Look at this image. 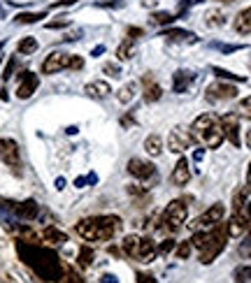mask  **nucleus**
<instances>
[{
    "label": "nucleus",
    "instance_id": "f257e3e1",
    "mask_svg": "<svg viewBox=\"0 0 251 283\" xmlns=\"http://www.w3.org/2000/svg\"><path fill=\"white\" fill-rule=\"evenodd\" d=\"M16 253H19L21 260H23L42 281L56 283L65 277V267L61 265V258L56 256V251L42 249V246H35V244H30V242L19 239V242H16Z\"/></svg>",
    "mask_w": 251,
    "mask_h": 283
},
{
    "label": "nucleus",
    "instance_id": "f03ea898",
    "mask_svg": "<svg viewBox=\"0 0 251 283\" xmlns=\"http://www.w3.org/2000/svg\"><path fill=\"white\" fill-rule=\"evenodd\" d=\"M119 225L121 221L116 216H93V218H82L75 225V232L86 242H109Z\"/></svg>",
    "mask_w": 251,
    "mask_h": 283
},
{
    "label": "nucleus",
    "instance_id": "7ed1b4c3",
    "mask_svg": "<svg viewBox=\"0 0 251 283\" xmlns=\"http://www.w3.org/2000/svg\"><path fill=\"white\" fill-rule=\"evenodd\" d=\"M191 135L196 137V142H200L207 148H219L221 142L226 140L224 130H221V121L212 114L198 116L196 121H193V126H191Z\"/></svg>",
    "mask_w": 251,
    "mask_h": 283
},
{
    "label": "nucleus",
    "instance_id": "20e7f679",
    "mask_svg": "<svg viewBox=\"0 0 251 283\" xmlns=\"http://www.w3.org/2000/svg\"><path fill=\"white\" fill-rule=\"evenodd\" d=\"M226 242H228L226 223H219V225H214V230L210 232V237H207L205 246L200 249V263H203V265L214 263V260H217V258L221 256V253H224Z\"/></svg>",
    "mask_w": 251,
    "mask_h": 283
},
{
    "label": "nucleus",
    "instance_id": "39448f33",
    "mask_svg": "<svg viewBox=\"0 0 251 283\" xmlns=\"http://www.w3.org/2000/svg\"><path fill=\"white\" fill-rule=\"evenodd\" d=\"M186 216H189V204L186 200H172V202L165 207L163 218H161V225L158 228H165L168 232H177L186 223Z\"/></svg>",
    "mask_w": 251,
    "mask_h": 283
},
{
    "label": "nucleus",
    "instance_id": "423d86ee",
    "mask_svg": "<svg viewBox=\"0 0 251 283\" xmlns=\"http://www.w3.org/2000/svg\"><path fill=\"white\" fill-rule=\"evenodd\" d=\"M0 207L9 214H14L21 221H35L40 214V204L35 200H23V202H12V200H2L0 197Z\"/></svg>",
    "mask_w": 251,
    "mask_h": 283
},
{
    "label": "nucleus",
    "instance_id": "0eeeda50",
    "mask_svg": "<svg viewBox=\"0 0 251 283\" xmlns=\"http://www.w3.org/2000/svg\"><path fill=\"white\" fill-rule=\"evenodd\" d=\"M224 214H226V207L224 204H212L210 209L205 211V214H200L193 223H189L193 230H203V228H214V225H219V223L224 221Z\"/></svg>",
    "mask_w": 251,
    "mask_h": 283
},
{
    "label": "nucleus",
    "instance_id": "6e6552de",
    "mask_svg": "<svg viewBox=\"0 0 251 283\" xmlns=\"http://www.w3.org/2000/svg\"><path fill=\"white\" fill-rule=\"evenodd\" d=\"M0 160L5 162L7 167H14L19 172L21 167V151H19V144L9 137H2L0 140Z\"/></svg>",
    "mask_w": 251,
    "mask_h": 283
},
{
    "label": "nucleus",
    "instance_id": "1a4fd4ad",
    "mask_svg": "<svg viewBox=\"0 0 251 283\" xmlns=\"http://www.w3.org/2000/svg\"><path fill=\"white\" fill-rule=\"evenodd\" d=\"M128 172L135 176V179H140L142 183L156 179V167H154V162L142 160V158H130L128 160Z\"/></svg>",
    "mask_w": 251,
    "mask_h": 283
},
{
    "label": "nucleus",
    "instance_id": "9d476101",
    "mask_svg": "<svg viewBox=\"0 0 251 283\" xmlns=\"http://www.w3.org/2000/svg\"><path fill=\"white\" fill-rule=\"evenodd\" d=\"M193 142H196V137L191 135L189 130L175 128L168 137V148L170 151H175V153H182V151H186V148L193 146Z\"/></svg>",
    "mask_w": 251,
    "mask_h": 283
},
{
    "label": "nucleus",
    "instance_id": "9b49d317",
    "mask_svg": "<svg viewBox=\"0 0 251 283\" xmlns=\"http://www.w3.org/2000/svg\"><path fill=\"white\" fill-rule=\"evenodd\" d=\"M238 98V88L233 84H226V81H217L207 88V100L210 102H221V100H233Z\"/></svg>",
    "mask_w": 251,
    "mask_h": 283
},
{
    "label": "nucleus",
    "instance_id": "f8f14e48",
    "mask_svg": "<svg viewBox=\"0 0 251 283\" xmlns=\"http://www.w3.org/2000/svg\"><path fill=\"white\" fill-rule=\"evenodd\" d=\"M40 86V79H37V74L33 72H19V88H16V98L19 100H28L30 95L37 91Z\"/></svg>",
    "mask_w": 251,
    "mask_h": 283
},
{
    "label": "nucleus",
    "instance_id": "ddd939ff",
    "mask_svg": "<svg viewBox=\"0 0 251 283\" xmlns=\"http://www.w3.org/2000/svg\"><path fill=\"white\" fill-rule=\"evenodd\" d=\"M221 130H224V137L228 142H231L235 148H240V144H242V140H240V121L235 114H226L224 119H221Z\"/></svg>",
    "mask_w": 251,
    "mask_h": 283
},
{
    "label": "nucleus",
    "instance_id": "4468645a",
    "mask_svg": "<svg viewBox=\"0 0 251 283\" xmlns=\"http://www.w3.org/2000/svg\"><path fill=\"white\" fill-rule=\"evenodd\" d=\"M68 61H70V54H63V51H51V54L44 58V63H42V74L61 72V70L68 68Z\"/></svg>",
    "mask_w": 251,
    "mask_h": 283
},
{
    "label": "nucleus",
    "instance_id": "2eb2a0df",
    "mask_svg": "<svg viewBox=\"0 0 251 283\" xmlns=\"http://www.w3.org/2000/svg\"><path fill=\"white\" fill-rule=\"evenodd\" d=\"M198 79L196 72H191V70H177L172 74V91L175 93H186L191 86H193V81Z\"/></svg>",
    "mask_w": 251,
    "mask_h": 283
},
{
    "label": "nucleus",
    "instance_id": "dca6fc26",
    "mask_svg": "<svg viewBox=\"0 0 251 283\" xmlns=\"http://www.w3.org/2000/svg\"><path fill=\"white\" fill-rule=\"evenodd\" d=\"M161 95H163V88H161V84H156V79L151 77V74H147L142 81V100L144 102H158L161 100Z\"/></svg>",
    "mask_w": 251,
    "mask_h": 283
},
{
    "label": "nucleus",
    "instance_id": "f3484780",
    "mask_svg": "<svg viewBox=\"0 0 251 283\" xmlns=\"http://www.w3.org/2000/svg\"><path fill=\"white\" fill-rule=\"evenodd\" d=\"M191 179V172H189V160L186 158H179L172 169V176H170V181L175 183V186H186Z\"/></svg>",
    "mask_w": 251,
    "mask_h": 283
},
{
    "label": "nucleus",
    "instance_id": "a211bd4d",
    "mask_svg": "<svg viewBox=\"0 0 251 283\" xmlns=\"http://www.w3.org/2000/svg\"><path fill=\"white\" fill-rule=\"evenodd\" d=\"M158 253V246L151 237H142L140 242V256H137V263H151Z\"/></svg>",
    "mask_w": 251,
    "mask_h": 283
},
{
    "label": "nucleus",
    "instance_id": "6ab92c4d",
    "mask_svg": "<svg viewBox=\"0 0 251 283\" xmlns=\"http://www.w3.org/2000/svg\"><path fill=\"white\" fill-rule=\"evenodd\" d=\"M140 242H142V237H137V235H128V237H123V242H121V251H123V253H126L128 258L137 260V256H140Z\"/></svg>",
    "mask_w": 251,
    "mask_h": 283
},
{
    "label": "nucleus",
    "instance_id": "aec40b11",
    "mask_svg": "<svg viewBox=\"0 0 251 283\" xmlns=\"http://www.w3.org/2000/svg\"><path fill=\"white\" fill-rule=\"evenodd\" d=\"M163 37H168V40L172 42H186V44H193V42L198 40L193 33H189V30H182V28H172V30H163Z\"/></svg>",
    "mask_w": 251,
    "mask_h": 283
},
{
    "label": "nucleus",
    "instance_id": "412c9836",
    "mask_svg": "<svg viewBox=\"0 0 251 283\" xmlns=\"http://www.w3.org/2000/svg\"><path fill=\"white\" fill-rule=\"evenodd\" d=\"M235 30L240 35H249L251 33V7L242 9V12L235 16Z\"/></svg>",
    "mask_w": 251,
    "mask_h": 283
},
{
    "label": "nucleus",
    "instance_id": "4be33fe9",
    "mask_svg": "<svg viewBox=\"0 0 251 283\" xmlns=\"http://www.w3.org/2000/svg\"><path fill=\"white\" fill-rule=\"evenodd\" d=\"M109 93H112V88H109L107 81H91V84H86V95H91V98H105Z\"/></svg>",
    "mask_w": 251,
    "mask_h": 283
},
{
    "label": "nucleus",
    "instance_id": "5701e85b",
    "mask_svg": "<svg viewBox=\"0 0 251 283\" xmlns=\"http://www.w3.org/2000/svg\"><path fill=\"white\" fill-rule=\"evenodd\" d=\"M133 56H135V40H133V37H126V40L119 44V49H116V58H119V61H128Z\"/></svg>",
    "mask_w": 251,
    "mask_h": 283
},
{
    "label": "nucleus",
    "instance_id": "b1692460",
    "mask_svg": "<svg viewBox=\"0 0 251 283\" xmlns=\"http://www.w3.org/2000/svg\"><path fill=\"white\" fill-rule=\"evenodd\" d=\"M144 148H147L149 155H161V151H163V140H161V135L147 137V140H144Z\"/></svg>",
    "mask_w": 251,
    "mask_h": 283
},
{
    "label": "nucleus",
    "instance_id": "393cba45",
    "mask_svg": "<svg viewBox=\"0 0 251 283\" xmlns=\"http://www.w3.org/2000/svg\"><path fill=\"white\" fill-rule=\"evenodd\" d=\"M42 235H44V239H47V242H51V244H65V242H68V235H65V232H61L58 228H54V225L44 228V232H42Z\"/></svg>",
    "mask_w": 251,
    "mask_h": 283
},
{
    "label": "nucleus",
    "instance_id": "a878e982",
    "mask_svg": "<svg viewBox=\"0 0 251 283\" xmlns=\"http://www.w3.org/2000/svg\"><path fill=\"white\" fill-rule=\"evenodd\" d=\"M233 216H238L240 221L245 223V228H251V200H249V197H247L245 202L235 209V214H233Z\"/></svg>",
    "mask_w": 251,
    "mask_h": 283
},
{
    "label": "nucleus",
    "instance_id": "bb28decb",
    "mask_svg": "<svg viewBox=\"0 0 251 283\" xmlns=\"http://www.w3.org/2000/svg\"><path fill=\"white\" fill-rule=\"evenodd\" d=\"M135 88H137L135 81H130V84H126V86L119 88V95H116V98H119V102H121V105H128V102L135 98Z\"/></svg>",
    "mask_w": 251,
    "mask_h": 283
},
{
    "label": "nucleus",
    "instance_id": "cd10ccee",
    "mask_svg": "<svg viewBox=\"0 0 251 283\" xmlns=\"http://www.w3.org/2000/svg\"><path fill=\"white\" fill-rule=\"evenodd\" d=\"M245 230H247V228H245V223L240 221L238 216H233L231 221L226 223V232H228V239H231V237H240L242 232H245Z\"/></svg>",
    "mask_w": 251,
    "mask_h": 283
},
{
    "label": "nucleus",
    "instance_id": "c85d7f7f",
    "mask_svg": "<svg viewBox=\"0 0 251 283\" xmlns=\"http://www.w3.org/2000/svg\"><path fill=\"white\" fill-rule=\"evenodd\" d=\"M16 51L23 56L35 54V51H37V40H35V37H23V40L16 44Z\"/></svg>",
    "mask_w": 251,
    "mask_h": 283
},
{
    "label": "nucleus",
    "instance_id": "c756f323",
    "mask_svg": "<svg viewBox=\"0 0 251 283\" xmlns=\"http://www.w3.org/2000/svg\"><path fill=\"white\" fill-rule=\"evenodd\" d=\"M44 16H47L44 12H21L14 16V21H16V23H37V21L44 19Z\"/></svg>",
    "mask_w": 251,
    "mask_h": 283
},
{
    "label": "nucleus",
    "instance_id": "7c9ffc66",
    "mask_svg": "<svg viewBox=\"0 0 251 283\" xmlns=\"http://www.w3.org/2000/svg\"><path fill=\"white\" fill-rule=\"evenodd\" d=\"M233 279H235V283H251V265L238 267L235 274H233Z\"/></svg>",
    "mask_w": 251,
    "mask_h": 283
},
{
    "label": "nucleus",
    "instance_id": "2f4dec72",
    "mask_svg": "<svg viewBox=\"0 0 251 283\" xmlns=\"http://www.w3.org/2000/svg\"><path fill=\"white\" fill-rule=\"evenodd\" d=\"M93 249H91V246H82V249H79V258H77V260H79V265H82V267H91V265H93Z\"/></svg>",
    "mask_w": 251,
    "mask_h": 283
},
{
    "label": "nucleus",
    "instance_id": "473e14b6",
    "mask_svg": "<svg viewBox=\"0 0 251 283\" xmlns=\"http://www.w3.org/2000/svg\"><path fill=\"white\" fill-rule=\"evenodd\" d=\"M212 72L217 74L219 79H228V81H247V77H242V74H233V72H228V70H224V68H212Z\"/></svg>",
    "mask_w": 251,
    "mask_h": 283
},
{
    "label": "nucleus",
    "instance_id": "72a5a7b5",
    "mask_svg": "<svg viewBox=\"0 0 251 283\" xmlns=\"http://www.w3.org/2000/svg\"><path fill=\"white\" fill-rule=\"evenodd\" d=\"M175 21V16L170 12H154L151 14V23H156V26H168V23H172Z\"/></svg>",
    "mask_w": 251,
    "mask_h": 283
},
{
    "label": "nucleus",
    "instance_id": "f704fd0d",
    "mask_svg": "<svg viewBox=\"0 0 251 283\" xmlns=\"http://www.w3.org/2000/svg\"><path fill=\"white\" fill-rule=\"evenodd\" d=\"M191 251H193V244H191V239H189V242H182L179 246H177V258H179V260H189Z\"/></svg>",
    "mask_w": 251,
    "mask_h": 283
},
{
    "label": "nucleus",
    "instance_id": "c9c22d12",
    "mask_svg": "<svg viewBox=\"0 0 251 283\" xmlns=\"http://www.w3.org/2000/svg\"><path fill=\"white\" fill-rule=\"evenodd\" d=\"M207 237H210V232H203V230H198L196 235L191 237V244H193V249H203L205 246V242H207Z\"/></svg>",
    "mask_w": 251,
    "mask_h": 283
},
{
    "label": "nucleus",
    "instance_id": "e433bc0d",
    "mask_svg": "<svg viewBox=\"0 0 251 283\" xmlns=\"http://www.w3.org/2000/svg\"><path fill=\"white\" fill-rule=\"evenodd\" d=\"M238 114L245 116V119H251V95L249 98H245V100L238 105Z\"/></svg>",
    "mask_w": 251,
    "mask_h": 283
},
{
    "label": "nucleus",
    "instance_id": "4c0bfd02",
    "mask_svg": "<svg viewBox=\"0 0 251 283\" xmlns=\"http://www.w3.org/2000/svg\"><path fill=\"white\" fill-rule=\"evenodd\" d=\"M14 70H16V58H9V61H7V65H5V70H2V81L12 79Z\"/></svg>",
    "mask_w": 251,
    "mask_h": 283
},
{
    "label": "nucleus",
    "instance_id": "58836bf2",
    "mask_svg": "<svg viewBox=\"0 0 251 283\" xmlns=\"http://www.w3.org/2000/svg\"><path fill=\"white\" fill-rule=\"evenodd\" d=\"M82 68H84V58H82V56H70L68 70H82Z\"/></svg>",
    "mask_w": 251,
    "mask_h": 283
},
{
    "label": "nucleus",
    "instance_id": "ea45409f",
    "mask_svg": "<svg viewBox=\"0 0 251 283\" xmlns=\"http://www.w3.org/2000/svg\"><path fill=\"white\" fill-rule=\"evenodd\" d=\"M65 281H68V283H86L75 270H65Z\"/></svg>",
    "mask_w": 251,
    "mask_h": 283
},
{
    "label": "nucleus",
    "instance_id": "a19ab883",
    "mask_svg": "<svg viewBox=\"0 0 251 283\" xmlns=\"http://www.w3.org/2000/svg\"><path fill=\"white\" fill-rule=\"evenodd\" d=\"M207 23H210V26H214V23H217V26H221V23H224V14L221 12H210L207 14Z\"/></svg>",
    "mask_w": 251,
    "mask_h": 283
},
{
    "label": "nucleus",
    "instance_id": "79ce46f5",
    "mask_svg": "<svg viewBox=\"0 0 251 283\" xmlns=\"http://www.w3.org/2000/svg\"><path fill=\"white\" fill-rule=\"evenodd\" d=\"M172 249H175V239H165V242L158 246V253H161V256H168Z\"/></svg>",
    "mask_w": 251,
    "mask_h": 283
},
{
    "label": "nucleus",
    "instance_id": "37998d69",
    "mask_svg": "<svg viewBox=\"0 0 251 283\" xmlns=\"http://www.w3.org/2000/svg\"><path fill=\"white\" fill-rule=\"evenodd\" d=\"M126 190H128L130 195H144V193H147V186H137V183H133V186H128Z\"/></svg>",
    "mask_w": 251,
    "mask_h": 283
},
{
    "label": "nucleus",
    "instance_id": "c03bdc74",
    "mask_svg": "<svg viewBox=\"0 0 251 283\" xmlns=\"http://www.w3.org/2000/svg\"><path fill=\"white\" fill-rule=\"evenodd\" d=\"M105 72H109L112 74V77H119V74H121V70H119V65H114V63H105Z\"/></svg>",
    "mask_w": 251,
    "mask_h": 283
},
{
    "label": "nucleus",
    "instance_id": "a18cd8bd",
    "mask_svg": "<svg viewBox=\"0 0 251 283\" xmlns=\"http://www.w3.org/2000/svg\"><path fill=\"white\" fill-rule=\"evenodd\" d=\"M121 126H123V128H130V126H135V112H130L128 116H123V119H121Z\"/></svg>",
    "mask_w": 251,
    "mask_h": 283
},
{
    "label": "nucleus",
    "instance_id": "49530a36",
    "mask_svg": "<svg viewBox=\"0 0 251 283\" xmlns=\"http://www.w3.org/2000/svg\"><path fill=\"white\" fill-rule=\"evenodd\" d=\"M126 35L133 37V40H137V37H142V35H144V30H142V28H133V26H130L128 30H126Z\"/></svg>",
    "mask_w": 251,
    "mask_h": 283
},
{
    "label": "nucleus",
    "instance_id": "de8ad7c7",
    "mask_svg": "<svg viewBox=\"0 0 251 283\" xmlns=\"http://www.w3.org/2000/svg\"><path fill=\"white\" fill-rule=\"evenodd\" d=\"M70 21L68 19H61V21H51V23H47V28H68Z\"/></svg>",
    "mask_w": 251,
    "mask_h": 283
},
{
    "label": "nucleus",
    "instance_id": "09e8293b",
    "mask_svg": "<svg viewBox=\"0 0 251 283\" xmlns=\"http://www.w3.org/2000/svg\"><path fill=\"white\" fill-rule=\"evenodd\" d=\"M137 283H158L151 274H137Z\"/></svg>",
    "mask_w": 251,
    "mask_h": 283
},
{
    "label": "nucleus",
    "instance_id": "8fccbe9b",
    "mask_svg": "<svg viewBox=\"0 0 251 283\" xmlns=\"http://www.w3.org/2000/svg\"><path fill=\"white\" fill-rule=\"evenodd\" d=\"M214 47H219L221 49V51H226V54H228V51H240V44H235V47H233V44H214Z\"/></svg>",
    "mask_w": 251,
    "mask_h": 283
},
{
    "label": "nucleus",
    "instance_id": "3c124183",
    "mask_svg": "<svg viewBox=\"0 0 251 283\" xmlns=\"http://www.w3.org/2000/svg\"><path fill=\"white\" fill-rule=\"evenodd\" d=\"M98 283H119V279H116L114 274H102Z\"/></svg>",
    "mask_w": 251,
    "mask_h": 283
},
{
    "label": "nucleus",
    "instance_id": "603ef678",
    "mask_svg": "<svg viewBox=\"0 0 251 283\" xmlns=\"http://www.w3.org/2000/svg\"><path fill=\"white\" fill-rule=\"evenodd\" d=\"M75 2H77V0H58V2H54L51 7H54V9H58V7H70V5H75Z\"/></svg>",
    "mask_w": 251,
    "mask_h": 283
},
{
    "label": "nucleus",
    "instance_id": "864d4df0",
    "mask_svg": "<svg viewBox=\"0 0 251 283\" xmlns=\"http://www.w3.org/2000/svg\"><path fill=\"white\" fill-rule=\"evenodd\" d=\"M100 54H105V47H102V44H98V47H95L93 51H91V56H95V58H98Z\"/></svg>",
    "mask_w": 251,
    "mask_h": 283
},
{
    "label": "nucleus",
    "instance_id": "5fc2aeb1",
    "mask_svg": "<svg viewBox=\"0 0 251 283\" xmlns=\"http://www.w3.org/2000/svg\"><path fill=\"white\" fill-rule=\"evenodd\" d=\"M84 183H86V176H77V179H75V186H77V188H84Z\"/></svg>",
    "mask_w": 251,
    "mask_h": 283
},
{
    "label": "nucleus",
    "instance_id": "6e6d98bb",
    "mask_svg": "<svg viewBox=\"0 0 251 283\" xmlns=\"http://www.w3.org/2000/svg\"><path fill=\"white\" fill-rule=\"evenodd\" d=\"M56 188H58V190L65 188V179H63V176H58V179H56Z\"/></svg>",
    "mask_w": 251,
    "mask_h": 283
},
{
    "label": "nucleus",
    "instance_id": "4d7b16f0",
    "mask_svg": "<svg viewBox=\"0 0 251 283\" xmlns=\"http://www.w3.org/2000/svg\"><path fill=\"white\" fill-rule=\"evenodd\" d=\"M0 100H9V95H7V88H2V91H0Z\"/></svg>",
    "mask_w": 251,
    "mask_h": 283
},
{
    "label": "nucleus",
    "instance_id": "13d9d810",
    "mask_svg": "<svg viewBox=\"0 0 251 283\" xmlns=\"http://www.w3.org/2000/svg\"><path fill=\"white\" fill-rule=\"evenodd\" d=\"M77 133H79V128H77V126H70V128H68V135H77Z\"/></svg>",
    "mask_w": 251,
    "mask_h": 283
},
{
    "label": "nucleus",
    "instance_id": "bf43d9fd",
    "mask_svg": "<svg viewBox=\"0 0 251 283\" xmlns=\"http://www.w3.org/2000/svg\"><path fill=\"white\" fill-rule=\"evenodd\" d=\"M247 148H251V130H247Z\"/></svg>",
    "mask_w": 251,
    "mask_h": 283
},
{
    "label": "nucleus",
    "instance_id": "052dcab7",
    "mask_svg": "<svg viewBox=\"0 0 251 283\" xmlns=\"http://www.w3.org/2000/svg\"><path fill=\"white\" fill-rule=\"evenodd\" d=\"M247 186H251V162H249V172H247Z\"/></svg>",
    "mask_w": 251,
    "mask_h": 283
},
{
    "label": "nucleus",
    "instance_id": "680f3d73",
    "mask_svg": "<svg viewBox=\"0 0 251 283\" xmlns=\"http://www.w3.org/2000/svg\"><path fill=\"white\" fill-rule=\"evenodd\" d=\"M0 16H2V19H5V9H2V7H0Z\"/></svg>",
    "mask_w": 251,
    "mask_h": 283
},
{
    "label": "nucleus",
    "instance_id": "e2e57ef3",
    "mask_svg": "<svg viewBox=\"0 0 251 283\" xmlns=\"http://www.w3.org/2000/svg\"><path fill=\"white\" fill-rule=\"evenodd\" d=\"M2 49H5V42H0V54H2Z\"/></svg>",
    "mask_w": 251,
    "mask_h": 283
},
{
    "label": "nucleus",
    "instance_id": "0e129e2a",
    "mask_svg": "<svg viewBox=\"0 0 251 283\" xmlns=\"http://www.w3.org/2000/svg\"><path fill=\"white\" fill-rule=\"evenodd\" d=\"M219 2H235V0H219Z\"/></svg>",
    "mask_w": 251,
    "mask_h": 283
},
{
    "label": "nucleus",
    "instance_id": "69168bd1",
    "mask_svg": "<svg viewBox=\"0 0 251 283\" xmlns=\"http://www.w3.org/2000/svg\"><path fill=\"white\" fill-rule=\"evenodd\" d=\"M0 283H5V281H0Z\"/></svg>",
    "mask_w": 251,
    "mask_h": 283
}]
</instances>
